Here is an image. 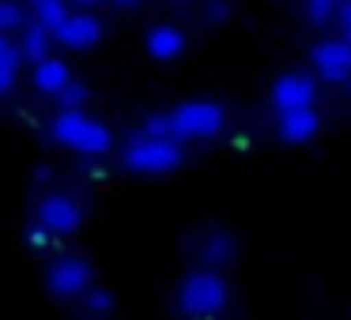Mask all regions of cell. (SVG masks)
I'll list each match as a JSON object with an SVG mask.
<instances>
[{
    "label": "cell",
    "instance_id": "6da1fadb",
    "mask_svg": "<svg viewBox=\"0 0 351 320\" xmlns=\"http://www.w3.org/2000/svg\"><path fill=\"white\" fill-rule=\"evenodd\" d=\"M230 305V286L215 267H197L178 286V312L185 320H215Z\"/></svg>",
    "mask_w": 351,
    "mask_h": 320
},
{
    "label": "cell",
    "instance_id": "7a4b0ae2",
    "mask_svg": "<svg viewBox=\"0 0 351 320\" xmlns=\"http://www.w3.org/2000/svg\"><path fill=\"white\" fill-rule=\"evenodd\" d=\"M185 162V147L170 136H132L121 151V170L136 177H167Z\"/></svg>",
    "mask_w": 351,
    "mask_h": 320
},
{
    "label": "cell",
    "instance_id": "3957f363",
    "mask_svg": "<svg viewBox=\"0 0 351 320\" xmlns=\"http://www.w3.org/2000/svg\"><path fill=\"white\" fill-rule=\"evenodd\" d=\"M167 124H170V136L178 144H185V139H212L227 124V109L219 102H208V98L182 102V106L167 109Z\"/></svg>",
    "mask_w": 351,
    "mask_h": 320
},
{
    "label": "cell",
    "instance_id": "277c9868",
    "mask_svg": "<svg viewBox=\"0 0 351 320\" xmlns=\"http://www.w3.org/2000/svg\"><path fill=\"white\" fill-rule=\"evenodd\" d=\"M34 219H38L46 230H53L57 237H69V234H76V230L84 226V204H80L72 192L53 189V192H46V196L38 200Z\"/></svg>",
    "mask_w": 351,
    "mask_h": 320
},
{
    "label": "cell",
    "instance_id": "5b68a950",
    "mask_svg": "<svg viewBox=\"0 0 351 320\" xmlns=\"http://www.w3.org/2000/svg\"><path fill=\"white\" fill-rule=\"evenodd\" d=\"M46 282L57 297L72 302V297H84V290L91 286V264L76 252H64V256H53L46 267Z\"/></svg>",
    "mask_w": 351,
    "mask_h": 320
},
{
    "label": "cell",
    "instance_id": "8992f818",
    "mask_svg": "<svg viewBox=\"0 0 351 320\" xmlns=\"http://www.w3.org/2000/svg\"><path fill=\"white\" fill-rule=\"evenodd\" d=\"M317 102V83H313L310 72H283L272 83V106L280 109H302Z\"/></svg>",
    "mask_w": 351,
    "mask_h": 320
},
{
    "label": "cell",
    "instance_id": "52a82bcc",
    "mask_svg": "<svg viewBox=\"0 0 351 320\" xmlns=\"http://www.w3.org/2000/svg\"><path fill=\"white\" fill-rule=\"evenodd\" d=\"M313 72L325 83H343L351 76V46L343 38H325L313 46Z\"/></svg>",
    "mask_w": 351,
    "mask_h": 320
},
{
    "label": "cell",
    "instance_id": "ba28073f",
    "mask_svg": "<svg viewBox=\"0 0 351 320\" xmlns=\"http://www.w3.org/2000/svg\"><path fill=\"white\" fill-rule=\"evenodd\" d=\"M193 252H197V260L204 267H227L230 260H234V252H238V241H234V234L230 230H223V226H208V230H200L197 234V245H193Z\"/></svg>",
    "mask_w": 351,
    "mask_h": 320
},
{
    "label": "cell",
    "instance_id": "9c48e42d",
    "mask_svg": "<svg viewBox=\"0 0 351 320\" xmlns=\"http://www.w3.org/2000/svg\"><path fill=\"white\" fill-rule=\"evenodd\" d=\"M102 38V23L99 16H91V12H69V19H64V27L53 34V42H61L64 49H91L95 42Z\"/></svg>",
    "mask_w": 351,
    "mask_h": 320
},
{
    "label": "cell",
    "instance_id": "30bf717a",
    "mask_svg": "<svg viewBox=\"0 0 351 320\" xmlns=\"http://www.w3.org/2000/svg\"><path fill=\"white\" fill-rule=\"evenodd\" d=\"M276 132H280L283 144H310V139L321 132V114H317V106L283 109L280 121H276Z\"/></svg>",
    "mask_w": 351,
    "mask_h": 320
},
{
    "label": "cell",
    "instance_id": "8fae6325",
    "mask_svg": "<svg viewBox=\"0 0 351 320\" xmlns=\"http://www.w3.org/2000/svg\"><path fill=\"white\" fill-rule=\"evenodd\" d=\"M72 79V68L61 61V57H42V61H34V91L46 94V98H57V94L69 87Z\"/></svg>",
    "mask_w": 351,
    "mask_h": 320
},
{
    "label": "cell",
    "instance_id": "7c38bea8",
    "mask_svg": "<svg viewBox=\"0 0 351 320\" xmlns=\"http://www.w3.org/2000/svg\"><path fill=\"white\" fill-rule=\"evenodd\" d=\"M87 121H91V117H87L84 109H57L53 121H49V136L61 147H76V139L84 136Z\"/></svg>",
    "mask_w": 351,
    "mask_h": 320
},
{
    "label": "cell",
    "instance_id": "4fadbf2b",
    "mask_svg": "<svg viewBox=\"0 0 351 320\" xmlns=\"http://www.w3.org/2000/svg\"><path fill=\"white\" fill-rule=\"evenodd\" d=\"M147 53H152L155 61H174V57L185 53V34L170 23L152 27V31H147Z\"/></svg>",
    "mask_w": 351,
    "mask_h": 320
},
{
    "label": "cell",
    "instance_id": "5bb4252c",
    "mask_svg": "<svg viewBox=\"0 0 351 320\" xmlns=\"http://www.w3.org/2000/svg\"><path fill=\"white\" fill-rule=\"evenodd\" d=\"M110 147H114V132H110V124H102V121H87L84 136L76 139V147H72V151L84 155V159H106Z\"/></svg>",
    "mask_w": 351,
    "mask_h": 320
},
{
    "label": "cell",
    "instance_id": "9a60e30c",
    "mask_svg": "<svg viewBox=\"0 0 351 320\" xmlns=\"http://www.w3.org/2000/svg\"><path fill=\"white\" fill-rule=\"evenodd\" d=\"M19 53H23V61H42V57H49V46H53V34L46 31V27L38 23H23V31H19Z\"/></svg>",
    "mask_w": 351,
    "mask_h": 320
},
{
    "label": "cell",
    "instance_id": "2e32d148",
    "mask_svg": "<svg viewBox=\"0 0 351 320\" xmlns=\"http://www.w3.org/2000/svg\"><path fill=\"white\" fill-rule=\"evenodd\" d=\"M31 12H34V23L46 27L49 34H57L69 19V0H31Z\"/></svg>",
    "mask_w": 351,
    "mask_h": 320
},
{
    "label": "cell",
    "instance_id": "e0dca14e",
    "mask_svg": "<svg viewBox=\"0 0 351 320\" xmlns=\"http://www.w3.org/2000/svg\"><path fill=\"white\" fill-rule=\"evenodd\" d=\"M19 64H23V53H19L16 42H8V46L0 49V98H4V94H12L16 76H19Z\"/></svg>",
    "mask_w": 351,
    "mask_h": 320
},
{
    "label": "cell",
    "instance_id": "ac0fdd59",
    "mask_svg": "<svg viewBox=\"0 0 351 320\" xmlns=\"http://www.w3.org/2000/svg\"><path fill=\"white\" fill-rule=\"evenodd\" d=\"M84 309L91 312V317H106V312H114V294H110L106 286H87L84 290Z\"/></svg>",
    "mask_w": 351,
    "mask_h": 320
},
{
    "label": "cell",
    "instance_id": "d6986e66",
    "mask_svg": "<svg viewBox=\"0 0 351 320\" xmlns=\"http://www.w3.org/2000/svg\"><path fill=\"white\" fill-rule=\"evenodd\" d=\"M87 98H91V91H87V83H84V79H76V76H72V79H69V87H64V91L57 94L61 109H84V106H87Z\"/></svg>",
    "mask_w": 351,
    "mask_h": 320
},
{
    "label": "cell",
    "instance_id": "ffe728a7",
    "mask_svg": "<svg viewBox=\"0 0 351 320\" xmlns=\"http://www.w3.org/2000/svg\"><path fill=\"white\" fill-rule=\"evenodd\" d=\"M23 23H27V12L19 8L16 0H0V34L23 31Z\"/></svg>",
    "mask_w": 351,
    "mask_h": 320
},
{
    "label": "cell",
    "instance_id": "44dd1931",
    "mask_svg": "<svg viewBox=\"0 0 351 320\" xmlns=\"http://www.w3.org/2000/svg\"><path fill=\"white\" fill-rule=\"evenodd\" d=\"M336 8H340V0H306V16H310V23H317V27L332 23Z\"/></svg>",
    "mask_w": 351,
    "mask_h": 320
},
{
    "label": "cell",
    "instance_id": "7402d4cb",
    "mask_svg": "<svg viewBox=\"0 0 351 320\" xmlns=\"http://www.w3.org/2000/svg\"><path fill=\"white\" fill-rule=\"evenodd\" d=\"M132 136H170V124H167V114H152V117H144V121L136 124V132ZM174 139V136H170Z\"/></svg>",
    "mask_w": 351,
    "mask_h": 320
},
{
    "label": "cell",
    "instance_id": "603a6c76",
    "mask_svg": "<svg viewBox=\"0 0 351 320\" xmlns=\"http://www.w3.org/2000/svg\"><path fill=\"white\" fill-rule=\"evenodd\" d=\"M57 241H61V237H57L53 230H46L38 219L27 226V245H31V249H49V245H57Z\"/></svg>",
    "mask_w": 351,
    "mask_h": 320
},
{
    "label": "cell",
    "instance_id": "cb8c5ba5",
    "mask_svg": "<svg viewBox=\"0 0 351 320\" xmlns=\"http://www.w3.org/2000/svg\"><path fill=\"white\" fill-rule=\"evenodd\" d=\"M336 23H340V38L351 46V0H340V8H336Z\"/></svg>",
    "mask_w": 351,
    "mask_h": 320
},
{
    "label": "cell",
    "instance_id": "d4e9b609",
    "mask_svg": "<svg viewBox=\"0 0 351 320\" xmlns=\"http://www.w3.org/2000/svg\"><path fill=\"white\" fill-rule=\"evenodd\" d=\"M84 177H87V181H106V177H110L106 162H102V159H84Z\"/></svg>",
    "mask_w": 351,
    "mask_h": 320
},
{
    "label": "cell",
    "instance_id": "484cf974",
    "mask_svg": "<svg viewBox=\"0 0 351 320\" xmlns=\"http://www.w3.org/2000/svg\"><path fill=\"white\" fill-rule=\"evenodd\" d=\"M227 0H208V8H204V19L208 23H223V19H227Z\"/></svg>",
    "mask_w": 351,
    "mask_h": 320
},
{
    "label": "cell",
    "instance_id": "4316f807",
    "mask_svg": "<svg viewBox=\"0 0 351 320\" xmlns=\"http://www.w3.org/2000/svg\"><path fill=\"white\" fill-rule=\"evenodd\" d=\"M49 177H53V170H49V166H38V170H34V181H38V185H46Z\"/></svg>",
    "mask_w": 351,
    "mask_h": 320
},
{
    "label": "cell",
    "instance_id": "83f0119b",
    "mask_svg": "<svg viewBox=\"0 0 351 320\" xmlns=\"http://www.w3.org/2000/svg\"><path fill=\"white\" fill-rule=\"evenodd\" d=\"M69 4H76V8L87 12V8H95V4H102V0H69Z\"/></svg>",
    "mask_w": 351,
    "mask_h": 320
},
{
    "label": "cell",
    "instance_id": "f1b7e54d",
    "mask_svg": "<svg viewBox=\"0 0 351 320\" xmlns=\"http://www.w3.org/2000/svg\"><path fill=\"white\" fill-rule=\"evenodd\" d=\"M117 8H132V4H140V0H114Z\"/></svg>",
    "mask_w": 351,
    "mask_h": 320
},
{
    "label": "cell",
    "instance_id": "f546056e",
    "mask_svg": "<svg viewBox=\"0 0 351 320\" xmlns=\"http://www.w3.org/2000/svg\"><path fill=\"white\" fill-rule=\"evenodd\" d=\"M343 87H348V94H351V76H348V79H343Z\"/></svg>",
    "mask_w": 351,
    "mask_h": 320
}]
</instances>
